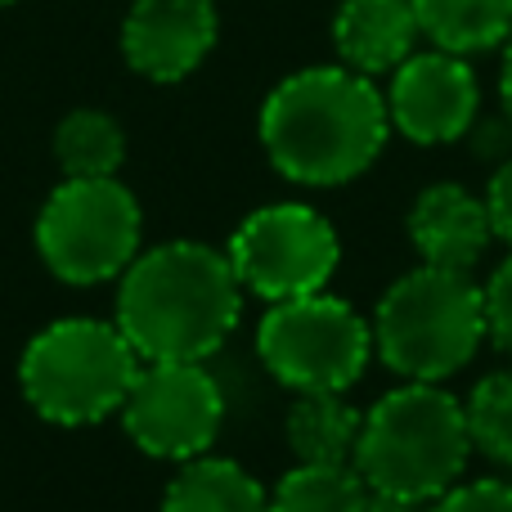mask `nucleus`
Masks as SVG:
<instances>
[{"instance_id": "obj_6", "label": "nucleus", "mask_w": 512, "mask_h": 512, "mask_svg": "<svg viewBox=\"0 0 512 512\" xmlns=\"http://www.w3.org/2000/svg\"><path fill=\"white\" fill-rule=\"evenodd\" d=\"M256 360L288 391H346L373 360V324L333 292L274 301L256 324Z\"/></svg>"}, {"instance_id": "obj_9", "label": "nucleus", "mask_w": 512, "mask_h": 512, "mask_svg": "<svg viewBox=\"0 0 512 512\" xmlns=\"http://www.w3.org/2000/svg\"><path fill=\"white\" fill-rule=\"evenodd\" d=\"M117 418L135 441V450H144L149 459L189 463L212 454L225 427V391L216 373H207V364H140Z\"/></svg>"}, {"instance_id": "obj_13", "label": "nucleus", "mask_w": 512, "mask_h": 512, "mask_svg": "<svg viewBox=\"0 0 512 512\" xmlns=\"http://www.w3.org/2000/svg\"><path fill=\"white\" fill-rule=\"evenodd\" d=\"M418 18L409 0H342L333 14V45L346 68L378 77L414 54Z\"/></svg>"}, {"instance_id": "obj_10", "label": "nucleus", "mask_w": 512, "mask_h": 512, "mask_svg": "<svg viewBox=\"0 0 512 512\" xmlns=\"http://www.w3.org/2000/svg\"><path fill=\"white\" fill-rule=\"evenodd\" d=\"M387 117L391 131L414 144H454L477 126L481 86L477 72L463 54L427 50L409 54L387 86Z\"/></svg>"}, {"instance_id": "obj_19", "label": "nucleus", "mask_w": 512, "mask_h": 512, "mask_svg": "<svg viewBox=\"0 0 512 512\" xmlns=\"http://www.w3.org/2000/svg\"><path fill=\"white\" fill-rule=\"evenodd\" d=\"M472 450L512 472V369L486 373L463 400Z\"/></svg>"}, {"instance_id": "obj_18", "label": "nucleus", "mask_w": 512, "mask_h": 512, "mask_svg": "<svg viewBox=\"0 0 512 512\" xmlns=\"http://www.w3.org/2000/svg\"><path fill=\"white\" fill-rule=\"evenodd\" d=\"M373 490L351 463H297L270 490V512H364Z\"/></svg>"}, {"instance_id": "obj_4", "label": "nucleus", "mask_w": 512, "mask_h": 512, "mask_svg": "<svg viewBox=\"0 0 512 512\" xmlns=\"http://www.w3.org/2000/svg\"><path fill=\"white\" fill-rule=\"evenodd\" d=\"M373 355L405 382H450L477 360L486 324V288L463 270L400 274L373 310Z\"/></svg>"}, {"instance_id": "obj_5", "label": "nucleus", "mask_w": 512, "mask_h": 512, "mask_svg": "<svg viewBox=\"0 0 512 512\" xmlns=\"http://www.w3.org/2000/svg\"><path fill=\"white\" fill-rule=\"evenodd\" d=\"M140 364L113 319H54L18 355V387L45 423L90 427L122 414Z\"/></svg>"}, {"instance_id": "obj_11", "label": "nucleus", "mask_w": 512, "mask_h": 512, "mask_svg": "<svg viewBox=\"0 0 512 512\" xmlns=\"http://www.w3.org/2000/svg\"><path fill=\"white\" fill-rule=\"evenodd\" d=\"M221 36L212 0H135L122 23V54L149 81H185Z\"/></svg>"}, {"instance_id": "obj_1", "label": "nucleus", "mask_w": 512, "mask_h": 512, "mask_svg": "<svg viewBox=\"0 0 512 512\" xmlns=\"http://www.w3.org/2000/svg\"><path fill=\"white\" fill-rule=\"evenodd\" d=\"M243 283L212 243L171 239L140 252L117 279L113 324L144 364H207L243 319Z\"/></svg>"}, {"instance_id": "obj_25", "label": "nucleus", "mask_w": 512, "mask_h": 512, "mask_svg": "<svg viewBox=\"0 0 512 512\" xmlns=\"http://www.w3.org/2000/svg\"><path fill=\"white\" fill-rule=\"evenodd\" d=\"M5 5H14V0H0V9H5Z\"/></svg>"}, {"instance_id": "obj_22", "label": "nucleus", "mask_w": 512, "mask_h": 512, "mask_svg": "<svg viewBox=\"0 0 512 512\" xmlns=\"http://www.w3.org/2000/svg\"><path fill=\"white\" fill-rule=\"evenodd\" d=\"M486 212H490V230H495V239H504L512 248V153L495 167V176H490L486 185Z\"/></svg>"}, {"instance_id": "obj_24", "label": "nucleus", "mask_w": 512, "mask_h": 512, "mask_svg": "<svg viewBox=\"0 0 512 512\" xmlns=\"http://www.w3.org/2000/svg\"><path fill=\"white\" fill-rule=\"evenodd\" d=\"M364 512H427L423 504H405V499H391V495H369Z\"/></svg>"}, {"instance_id": "obj_2", "label": "nucleus", "mask_w": 512, "mask_h": 512, "mask_svg": "<svg viewBox=\"0 0 512 512\" xmlns=\"http://www.w3.org/2000/svg\"><path fill=\"white\" fill-rule=\"evenodd\" d=\"M391 135L387 99L364 72L301 68L261 104V149L283 180L306 189L351 185L378 162Z\"/></svg>"}, {"instance_id": "obj_16", "label": "nucleus", "mask_w": 512, "mask_h": 512, "mask_svg": "<svg viewBox=\"0 0 512 512\" xmlns=\"http://www.w3.org/2000/svg\"><path fill=\"white\" fill-rule=\"evenodd\" d=\"M418 32L450 54L495 50L512 36V0H409Z\"/></svg>"}, {"instance_id": "obj_14", "label": "nucleus", "mask_w": 512, "mask_h": 512, "mask_svg": "<svg viewBox=\"0 0 512 512\" xmlns=\"http://www.w3.org/2000/svg\"><path fill=\"white\" fill-rule=\"evenodd\" d=\"M162 512H270V490L243 463L203 454L180 463V472L167 481Z\"/></svg>"}, {"instance_id": "obj_20", "label": "nucleus", "mask_w": 512, "mask_h": 512, "mask_svg": "<svg viewBox=\"0 0 512 512\" xmlns=\"http://www.w3.org/2000/svg\"><path fill=\"white\" fill-rule=\"evenodd\" d=\"M427 512H512V481L504 477L459 481L441 499H432Z\"/></svg>"}, {"instance_id": "obj_21", "label": "nucleus", "mask_w": 512, "mask_h": 512, "mask_svg": "<svg viewBox=\"0 0 512 512\" xmlns=\"http://www.w3.org/2000/svg\"><path fill=\"white\" fill-rule=\"evenodd\" d=\"M486 324H490V337H495V346H504L512 355V252L504 265H495V274H490L486 283Z\"/></svg>"}, {"instance_id": "obj_8", "label": "nucleus", "mask_w": 512, "mask_h": 512, "mask_svg": "<svg viewBox=\"0 0 512 512\" xmlns=\"http://www.w3.org/2000/svg\"><path fill=\"white\" fill-rule=\"evenodd\" d=\"M225 256L243 292L274 306V301L324 292L342 261V239L333 221L310 203H270L243 216Z\"/></svg>"}, {"instance_id": "obj_3", "label": "nucleus", "mask_w": 512, "mask_h": 512, "mask_svg": "<svg viewBox=\"0 0 512 512\" xmlns=\"http://www.w3.org/2000/svg\"><path fill=\"white\" fill-rule=\"evenodd\" d=\"M472 459L463 400L441 382H400L364 414L351 468L373 495L405 504H432L459 486Z\"/></svg>"}, {"instance_id": "obj_17", "label": "nucleus", "mask_w": 512, "mask_h": 512, "mask_svg": "<svg viewBox=\"0 0 512 512\" xmlns=\"http://www.w3.org/2000/svg\"><path fill=\"white\" fill-rule=\"evenodd\" d=\"M54 158L68 180H99L117 176L126 162V131L117 117L99 108H77L54 131Z\"/></svg>"}, {"instance_id": "obj_12", "label": "nucleus", "mask_w": 512, "mask_h": 512, "mask_svg": "<svg viewBox=\"0 0 512 512\" xmlns=\"http://www.w3.org/2000/svg\"><path fill=\"white\" fill-rule=\"evenodd\" d=\"M490 239H495V230H490L486 198H477L454 180L427 185L409 207V243L423 256V265L472 274Z\"/></svg>"}, {"instance_id": "obj_7", "label": "nucleus", "mask_w": 512, "mask_h": 512, "mask_svg": "<svg viewBox=\"0 0 512 512\" xmlns=\"http://www.w3.org/2000/svg\"><path fill=\"white\" fill-rule=\"evenodd\" d=\"M144 216L135 194L117 176L68 180L45 198L36 216V252L54 279L72 288H95L126 274L140 256Z\"/></svg>"}, {"instance_id": "obj_23", "label": "nucleus", "mask_w": 512, "mask_h": 512, "mask_svg": "<svg viewBox=\"0 0 512 512\" xmlns=\"http://www.w3.org/2000/svg\"><path fill=\"white\" fill-rule=\"evenodd\" d=\"M499 99H504V117L512 131V36L504 41V68H499Z\"/></svg>"}, {"instance_id": "obj_15", "label": "nucleus", "mask_w": 512, "mask_h": 512, "mask_svg": "<svg viewBox=\"0 0 512 512\" xmlns=\"http://www.w3.org/2000/svg\"><path fill=\"white\" fill-rule=\"evenodd\" d=\"M364 414L346 391H301L283 418V436L297 463H351Z\"/></svg>"}]
</instances>
